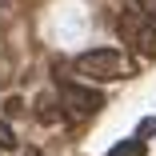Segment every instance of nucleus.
I'll use <instances>...</instances> for the list:
<instances>
[{"label":"nucleus","mask_w":156,"mask_h":156,"mask_svg":"<svg viewBox=\"0 0 156 156\" xmlns=\"http://www.w3.org/2000/svg\"><path fill=\"white\" fill-rule=\"evenodd\" d=\"M64 104H56L52 96H48V92H44V96H36V116L44 120V124H60V120H64Z\"/></svg>","instance_id":"20e7f679"},{"label":"nucleus","mask_w":156,"mask_h":156,"mask_svg":"<svg viewBox=\"0 0 156 156\" xmlns=\"http://www.w3.org/2000/svg\"><path fill=\"white\" fill-rule=\"evenodd\" d=\"M76 72L88 80H120V76H128V64L116 48H92V52L76 56Z\"/></svg>","instance_id":"f03ea898"},{"label":"nucleus","mask_w":156,"mask_h":156,"mask_svg":"<svg viewBox=\"0 0 156 156\" xmlns=\"http://www.w3.org/2000/svg\"><path fill=\"white\" fill-rule=\"evenodd\" d=\"M136 4H140V8H144V12H148V16L156 20V0H136Z\"/></svg>","instance_id":"6e6552de"},{"label":"nucleus","mask_w":156,"mask_h":156,"mask_svg":"<svg viewBox=\"0 0 156 156\" xmlns=\"http://www.w3.org/2000/svg\"><path fill=\"white\" fill-rule=\"evenodd\" d=\"M104 156H148V144H144L140 136H132V140H120V144H112Z\"/></svg>","instance_id":"39448f33"},{"label":"nucleus","mask_w":156,"mask_h":156,"mask_svg":"<svg viewBox=\"0 0 156 156\" xmlns=\"http://www.w3.org/2000/svg\"><path fill=\"white\" fill-rule=\"evenodd\" d=\"M152 132H156V116H144V120L136 124V136H140V140H148Z\"/></svg>","instance_id":"423d86ee"},{"label":"nucleus","mask_w":156,"mask_h":156,"mask_svg":"<svg viewBox=\"0 0 156 156\" xmlns=\"http://www.w3.org/2000/svg\"><path fill=\"white\" fill-rule=\"evenodd\" d=\"M0 148H16V132L8 128L4 120H0Z\"/></svg>","instance_id":"0eeeda50"},{"label":"nucleus","mask_w":156,"mask_h":156,"mask_svg":"<svg viewBox=\"0 0 156 156\" xmlns=\"http://www.w3.org/2000/svg\"><path fill=\"white\" fill-rule=\"evenodd\" d=\"M20 156H44V152H40V148H24Z\"/></svg>","instance_id":"1a4fd4ad"},{"label":"nucleus","mask_w":156,"mask_h":156,"mask_svg":"<svg viewBox=\"0 0 156 156\" xmlns=\"http://www.w3.org/2000/svg\"><path fill=\"white\" fill-rule=\"evenodd\" d=\"M116 32H120V40L128 44L140 60H156V20L140 4L136 8H124L116 16Z\"/></svg>","instance_id":"f257e3e1"},{"label":"nucleus","mask_w":156,"mask_h":156,"mask_svg":"<svg viewBox=\"0 0 156 156\" xmlns=\"http://www.w3.org/2000/svg\"><path fill=\"white\" fill-rule=\"evenodd\" d=\"M60 104H64L72 116H96L104 108V92H96L92 84L64 80V84H60Z\"/></svg>","instance_id":"7ed1b4c3"}]
</instances>
